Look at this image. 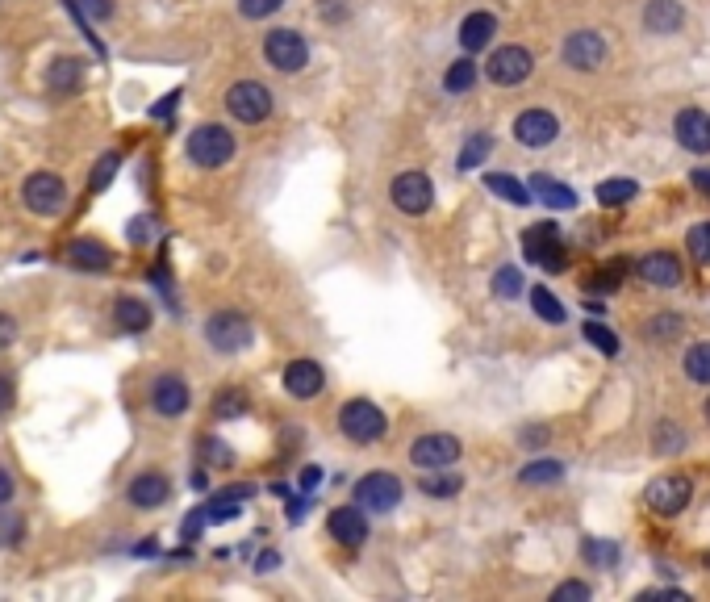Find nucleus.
Instances as JSON below:
<instances>
[{
    "mask_svg": "<svg viewBox=\"0 0 710 602\" xmlns=\"http://www.w3.org/2000/svg\"><path fill=\"white\" fill-rule=\"evenodd\" d=\"M685 21L681 0H648L644 5V30L648 34H677Z\"/></svg>",
    "mask_w": 710,
    "mask_h": 602,
    "instance_id": "b1692460",
    "label": "nucleus"
},
{
    "mask_svg": "<svg viewBox=\"0 0 710 602\" xmlns=\"http://www.w3.org/2000/svg\"><path fill=\"white\" fill-rule=\"evenodd\" d=\"M685 247H690L694 264L710 268V222H698V226H690V235H685Z\"/></svg>",
    "mask_w": 710,
    "mask_h": 602,
    "instance_id": "e433bc0d",
    "label": "nucleus"
},
{
    "mask_svg": "<svg viewBox=\"0 0 710 602\" xmlns=\"http://www.w3.org/2000/svg\"><path fill=\"white\" fill-rule=\"evenodd\" d=\"M13 494H17V481H13V473L5 465H0V506H9Z\"/></svg>",
    "mask_w": 710,
    "mask_h": 602,
    "instance_id": "3c124183",
    "label": "nucleus"
},
{
    "mask_svg": "<svg viewBox=\"0 0 710 602\" xmlns=\"http://www.w3.org/2000/svg\"><path fill=\"white\" fill-rule=\"evenodd\" d=\"M184 151H188V159H193L197 168L218 172V168H226L230 159H234L239 143H234V134H230L226 126H218V122H201L193 134H188Z\"/></svg>",
    "mask_w": 710,
    "mask_h": 602,
    "instance_id": "f257e3e1",
    "label": "nucleus"
},
{
    "mask_svg": "<svg viewBox=\"0 0 710 602\" xmlns=\"http://www.w3.org/2000/svg\"><path fill=\"white\" fill-rule=\"evenodd\" d=\"M523 251L527 260L539 264L543 272H564V239L556 222H539L523 235Z\"/></svg>",
    "mask_w": 710,
    "mask_h": 602,
    "instance_id": "1a4fd4ad",
    "label": "nucleus"
},
{
    "mask_svg": "<svg viewBox=\"0 0 710 602\" xmlns=\"http://www.w3.org/2000/svg\"><path fill=\"white\" fill-rule=\"evenodd\" d=\"M472 84H477V63H472V55L468 59H456L452 67H447V76H443V88L447 92H472Z\"/></svg>",
    "mask_w": 710,
    "mask_h": 602,
    "instance_id": "7c9ffc66",
    "label": "nucleus"
},
{
    "mask_svg": "<svg viewBox=\"0 0 710 602\" xmlns=\"http://www.w3.org/2000/svg\"><path fill=\"white\" fill-rule=\"evenodd\" d=\"M485 189L497 193L502 201H510V205H531V189H527L523 180L506 176V172H489V176H485Z\"/></svg>",
    "mask_w": 710,
    "mask_h": 602,
    "instance_id": "bb28decb",
    "label": "nucleus"
},
{
    "mask_svg": "<svg viewBox=\"0 0 710 602\" xmlns=\"http://www.w3.org/2000/svg\"><path fill=\"white\" fill-rule=\"evenodd\" d=\"M318 481H322V473H318L314 465H305V473H301V490H314Z\"/></svg>",
    "mask_w": 710,
    "mask_h": 602,
    "instance_id": "603ef678",
    "label": "nucleus"
},
{
    "mask_svg": "<svg viewBox=\"0 0 710 602\" xmlns=\"http://www.w3.org/2000/svg\"><path fill=\"white\" fill-rule=\"evenodd\" d=\"M172 498V481L163 477V473H155V469H147V473H138L130 485H126V502L134 506V511H159L163 502Z\"/></svg>",
    "mask_w": 710,
    "mask_h": 602,
    "instance_id": "f3484780",
    "label": "nucleus"
},
{
    "mask_svg": "<svg viewBox=\"0 0 710 602\" xmlns=\"http://www.w3.org/2000/svg\"><path fill=\"white\" fill-rule=\"evenodd\" d=\"M460 439L456 435H447V431H431V435H418L414 439V448H410V460L418 469H447V465H456L460 460Z\"/></svg>",
    "mask_w": 710,
    "mask_h": 602,
    "instance_id": "ddd939ff",
    "label": "nucleus"
},
{
    "mask_svg": "<svg viewBox=\"0 0 710 602\" xmlns=\"http://www.w3.org/2000/svg\"><path fill=\"white\" fill-rule=\"evenodd\" d=\"M652 448L656 456H673L685 448V431L677 423H656V439H652Z\"/></svg>",
    "mask_w": 710,
    "mask_h": 602,
    "instance_id": "f704fd0d",
    "label": "nucleus"
},
{
    "mask_svg": "<svg viewBox=\"0 0 710 602\" xmlns=\"http://www.w3.org/2000/svg\"><path fill=\"white\" fill-rule=\"evenodd\" d=\"M21 201L38 218H59L67 210V180L55 172H30L21 184Z\"/></svg>",
    "mask_w": 710,
    "mask_h": 602,
    "instance_id": "20e7f679",
    "label": "nucleus"
},
{
    "mask_svg": "<svg viewBox=\"0 0 710 602\" xmlns=\"http://www.w3.org/2000/svg\"><path fill=\"white\" fill-rule=\"evenodd\" d=\"M401 481L393 477V473H368V477H360L355 481V502L364 506V511H372V515H389L393 506L401 502Z\"/></svg>",
    "mask_w": 710,
    "mask_h": 602,
    "instance_id": "f8f14e48",
    "label": "nucleus"
},
{
    "mask_svg": "<svg viewBox=\"0 0 710 602\" xmlns=\"http://www.w3.org/2000/svg\"><path fill=\"white\" fill-rule=\"evenodd\" d=\"M226 113L239 126H259L272 118V92L259 80H239L226 88Z\"/></svg>",
    "mask_w": 710,
    "mask_h": 602,
    "instance_id": "39448f33",
    "label": "nucleus"
},
{
    "mask_svg": "<svg viewBox=\"0 0 710 602\" xmlns=\"http://www.w3.org/2000/svg\"><path fill=\"white\" fill-rule=\"evenodd\" d=\"M76 5H80V13H84L88 21H109V17L117 13L113 0H76Z\"/></svg>",
    "mask_w": 710,
    "mask_h": 602,
    "instance_id": "a18cd8bd",
    "label": "nucleus"
},
{
    "mask_svg": "<svg viewBox=\"0 0 710 602\" xmlns=\"http://www.w3.org/2000/svg\"><path fill=\"white\" fill-rule=\"evenodd\" d=\"M560 59L573 67V72H598L606 63V38L598 30H573L560 46Z\"/></svg>",
    "mask_w": 710,
    "mask_h": 602,
    "instance_id": "9b49d317",
    "label": "nucleus"
},
{
    "mask_svg": "<svg viewBox=\"0 0 710 602\" xmlns=\"http://www.w3.org/2000/svg\"><path fill=\"white\" fill-rule=\"evenodd\" d=\"M80 84H84V59L55 55L51 59V72H46V88H51L55 97H76Z\"/></svg>",
    "mask_w": 710,
    "mask_h": 602,
    "instance_id": "aec40b11",
    "label": "nucleus"
},
{
    "mask_svg": "<svg viewBox=\"0 0 710 602\" xmlns=\"http://www.w3.org/2000/svg\"><path fill=\"white\" fill-rule=\"evenodd\" d=\"M339 431L351 439V444H376V439H385L389 419H385V410L376 406V402L351 398V402L339 410Z\"/></svg>",
    "mask_w": 710,
    "mask_h": 602,
    "instance_id": "7ed1b4c3",
    "label": "nucleus"
},
{
    "mask_svg": "<svg viewBox=\"0 0 710 602\" xmlns=\"http://www.w3.org/2000/svg\"><path fill=\"white\" fill-rule=\"evenodd\" d=\"M677 331H681V318H677V314H660V318L648 322V339H652V343L677 339Z\"/></svg>",
    "mask_w": 710,
    "mask_h": 602,
    "instance_id": "79ce46f5",
    "label": "nucleus"
},
{
    "mask_svg": "<svg viewBox=\"0 0 710 602\" xmlns=\"http://www.w3.org/2000/svg\"><path fill=\"white\" fill-rule=\"evenodd\" d=\"M322 385H326V373H322L318 360H293L289 368H284V389H289L293 398H301V402L318 398Z\"/></svg>",
    "mask_w": 710,
    "mask_h": 602,
    "instance_id": "6ab92c4d",
    "label": "nucleus"
},
{
    "mask_svg": "<svg viewBox=\"0 0 710 602\" xmlns=\"http://www.w3.org/2000/svg\"><path fill=\"white\" fill-rule=\"evenodd\" d=\"M635 197H639V184L627 180V176H614V180H602V184H598V201L610 205V210H619V205H627V201H635Z\"/></svg>",
    "mask_w": 710,
    "mask_h": 602,
    "instance_id": "cd10ccee",
    "label": "nucleus"
},
{
    "mask_svg": "<svg viewBox=\"0 0 710 602\" xmlns=\"http://www.w3.org/2000/svg\"><path fill=\"white\" fill-rule=\"evenodd\" d=\"M673 138L681 151L690 155H710V113L706 109H681L673 122Z\"/></svg>",
    "mask_w": 710,
    "mask_h": 602,
    "instance_id": "dca6fc26",
    "label": "nucleus"
},
{
    "mask_svg": "<svg viewBox=\"0 0 710 602\" xmlns=\"http://www.w3.org/2000/svg\"><path fill=\"white\" fill-rule=\"evenodd\" d=\"M13 402H17V385H13L9 373H0V419L13 410Z\"/></svg>",
    "mask_w": 710,
    "mask_h": 602,
    "instance_id": "8fccbe9b",
    "label": "nucleus"
},
{
    "mask_svg": "<svg viewBox=\"0 0 710 602\" xmlns=\"http://www.w3.org/2000/svg\"><path fill=\"white\" fill-rule=\"evenodd\" d=\"M117 164H122V155H117V151H109V155H101V159H97V172H92V180H88V189H92V193H101V189H105V184L113 180V172H117Z\"/></svg>",
    "mask_w": 710,
    "mask_h": 602,
    "instance_id": "a19ab883",
    "label": "nucleus"
},
{
    "mask_svg": "<svg viewBox=\"0 0 710 602\" xmlns=\"http://www.w3.org/2000/svg\"><path fill=\"white\" fill-rule=\"evenodd\" d=\"M330 536L347 548H360L368 536V519H364V506H339L330 511Z\"/></svg>",
    "mask_w": 710,
    "mask_h": 602,
    "instance_id": "412c9836",
    "label": "nucleus"
},
{
    "mask_svg": "<svg viewBox=\"0 0 710 602\" xmlns=\"http://www.w3.org/2000/svg\"><path fill=\"white\" fill-rule=\"evenodd\" d=\"M113 322H117V331L122 335H142V331H151V306L142 297H117L113 301Z\"/></svg>",
    "mask_w": 710,
    "mask_h": 602,
    "instance_id": "5701e85b",
    "label": "nucleus"
},
{
    "mask_svg": "<svg viewBox=\"0 0 710 602\" xmlns=\"http://www.w3.org/2000/svg\"><path fill=\"white\" fill-rule=\"evenodd\" d=\"M681 368H685V377H690L694 385H710V343H694L690 352H685Z\"/></svg>",
    "mask_w": 710,
    "mask_h": 602,
    "instance_id": "c756f323",
    "label": "nucleus"
},
{
    "mask_svg": "<svg viewBox=\"0 0 710 602\" xmlns=\"http://www.w3.org/2000/svg\"><path fill=\"white\" fill-rule=\"evenodd\" d=\"M535 72V59H531V51L527 46H497V51L489 55V63H485V76L497 84V88H514V84H523L527 76Z\"/></svg>",
    "mask_w": 710,
    "mask_h": 602,
    "instance_id": "6e6552de",
    "label": "nucleus"
},
{
    "mask_svg": "<svg viewBox=\"0 0 710 602\" xmlns=\"http://www.w3.org/2000/svg\"><path fill=\"white\" fill-rule=\"evenodd\" d=\"M305 511H310V498H297V502H293V506H289V519H293V523H297V519H301V515H305Z\"/></svg>",
    "mask_w": 710,
    "mask_h": 602,
    "instance_id": "5fc2aeb1",
    "label": "nucleus"
},
{
    "mask_svg": "<svg viewBox=\"0 0 710 602\" xmlns=\"http://www.w3.org/2000/svg\"><path fill=\"white\" fill-rule=\"evenodd\" d=\"M493 34H497V17L493 13H468L460 21V46H464L468 55L485 51V46L493 42Z\"/></svg>",
    "mask_w": 710,
    "mask_h": 602,
    "instance_id": "393cba45",
    "label": "nucleus"
},
{
    "mask_svg": "<svg viewBox=\"0 0 710 602\" xmlns=\"http://www.w3.org/2000/svg\"><path fill=\"white\" fill-rule=\"evenodd\" d=\"M151 230H155V218H134L130 222V243L134 247H147L151 243Z\"/></svg>",
    "mask_w": 710,
    "mask_h": 602,
    "instance_id": "de8ad7c7",
    "label": "nucleus"
},
{
    "mask_svg": "<svg viewBox=\"0 0 710 602\" xmlns=\"http://www.w3.org/2000/svg\"><path fill=\"white\" fill-rule=\"evenodd\" d=\"M264 59L276 67V72L284 76H297L305 63H310V42H305L297 30H272L264 34Z\"/></svg>",
    "mask_w": 710,
    "mask_h": 602,
    "instance_id": "0eeeda50",
    "label": "nucleus"
},
{
    "mask_svg": "<svg viewBox=\"0 0 710 602\" xmlns=\"http://www.w3.org/2000/svg\"><path fill=\"white\" fill-rule=\"evenodd\" d=\"M493 297H502V301H510V297H518V293H523V272H518V268H497L493 272Z\"/></svg>",
    "mask_w": 710,
    "mask_h": 602,
    "instance_id": "c9c22d12",
    "label": "nucleus"
},
{
    "mask_svg": "<svg viewBox=\"0 0 710 602\" xmlns=\"http://www.w3.org/2000/svg\"><path fill=\"white\" fill-rule=\"evenodd\" d=\"M706 569H710V552H706Z\"/></svg>",
    "mask_w": 710,
    "mask_h": 602,
    "instance_id": "13d9d810",
    "label": "nucleus"
},
{
    "mask_svg": "<svg viewBox=\"0 0 710 602\" xmlns=\"http://www.w3.org/2000/svg\"><path fill=\"white\" fill-rule=\"evenodd\" d=\"M251 339H255V327H251V318L239 314V310H218V314L205 318V343L213 347V352L239 356V352L251 347Z\"/></svg>",
    "mask_w": 710,
    "mask_h": 602,
    "instance_id": "f03ea898",
    "label": "nucleus"
},
{
    "mask_svg": "<svg viewBox=\"0 0 710 602\" xmlns=\"http://www.w3.org/2000/svg\"><path fill=\"white\" fill-rule=\"evenodd\" d=\"M702 414H706V423H710V398H706V406H702Z\"/></svg>",
    "mask_w": 710,
    "mask_h": 602,
    "instance_id": "4d7b16f0",
    "label": "nucleus"
},
{
    "mask_svg": "<svg viewBox=\"0 0 710 602\" xmlns=\"http://www.w3.org/2000/svg\"><path fill=\"white\" fill-rule=\"evenodd\" d=\"M531 197H539L548 210H577V189H568V184L552 180V176H531Z\"/></svg>",
    "mask_w": 710,
    "mask_h": 602,
    "instance_id": "a878e982",
    "label": "nucleus"
},
{
    "mask_svg": "<svg viewBox=\"0 0 710 602\" xmlns=\"http://www.w3.org/2000/svg\"><path fill=\"white\" fill-rule=\"evenodd\" d=\"M193 406V389H188L184 377L176 373H163L151 381V410L163 414V419H180V414Z\"/></svg>",
    "mask_w": 710,
    "mask_h": 602,
    "instance_id": "2eb2a0df",
    "label": "nucleus"
},
{
    "mask_svg": "<svg viewBox=\"0 0 710 602\" xmlns=\"http://www.w3.org/2000/svg\"><path fill=\"white\" fill-rule=\"evenodd\" d=\"M280 565V557H276V552H264V557H259V573H272Z\"/></svg>",
    "mask_w": 710,
    "mask_h": 602,
    "instance_id": "6e6d98bb",
    "label": "nucleus"
},
{
    "mask_svg": "<svg viewBox=\"0 0 710 602\" xmlns=\"http://www.w3.org/2000/svg\"><path fill=\"white\" fill-rule=\"evenodd\" d=\"M690 180H694V189H702V193H710V168H698V172H694Z\"/></svg>",
    "mask_w": 710,
    "mask_h": 602,
    "instance_id": "864d4df0",
    "label": "nucleus"
},
{
    "mask_svg": "<svg viewBox=\"0 0 710 602\" xmlns=\"http://www.w3.org/2000/svg\"><path fill=\"white\" fill-rule=\"evenodd\" d=\"M585 339L594 343L598 352H606V356L619 352V339H614V331L606 327V322H585Z\"/></svg>",
    "mask_w": 710,
    "mask_h": 602,
    "instance_id": "58836bf2",
    "label": "nucleus"
},
{
    "mask_svg": "<svg viewBox=\"0 0 710 602\" xmlns=\"http://www.w3.org/2000/svg\"><path fill=\"white\" fill-rule=\"evenodd\" d=\"M690 498H694V485H690V477H681V473L652 477L648 490H644V506H648L652 515H660V519L681 515L685 506H690Z\"/></svg>",
    "mask_w": 710,
    "mask_h": 602,
    "instance_id": "423d86ee",
    "label": "nucleus"
},
{
    "mask_svg": "<svg viewBox=\"0 0 710 602\" xmlns=\"http://www.w3.org/2000/svg\"><path fill=\"white\" fill-rule=\"evenodd\" d=\"M568 598L585 602V598H594V590H589L585 582H564V586H556V590H552V602H568Z\"/></svg>",
    "mask_w": 710,
    "mask_h": 602,
    "instance_id": "49530a36",
    "label": "nucleus"
},
{
    "mask_svg": "<svg viewBox=\"0 0 710 602\" xmlns=\"http://www.w3.org/2000/svg\"><path fill=\"white\" fill-rule=\"evenodd\" d=\"M17 335H21L17 318H13V314H5V310H0V352H5V347H13V343H17Z\"/></svg>",
    "mask_w": 710,
    "mask_h": 602,
    "instance_id": "09e8293b",
    "label": "nucleus"
},
{
    "mask_svg": "<svg viewBox=\"0 0 710 602\" xmlns=\"http://www.w3.org/2000/svg\"><path fill=\"white\" fill-rule=\"evenodd\" d=\"M531 310H535L543 322H552V327H560V322L568 318V310L556 301V293H552V289H543V285L531 289Z\"/></svg>",
    "mask_w": 710,
    "mask_h": 602,
    "instance_id": "c85d7f7f",
    "label": "nucleus"
},
{
    "mask_svg": "<svg viewBox=\"0 0 710 602\" xmlns=\"http://www.w3.org/2000/svg\"><path fill=\"white\" fill-rule=\"evenodd\" d=\"M389 197H393V205H397L401 214L418 218V214L431 210L435 184H431V176H426V172H401V176H393V184H389Z\"/></svg>",
    "mask_w": 710,
    "mask_h": 602,
    "instance_id": "9d476101",
    "label": "nucleus"
},
{
    "mask_svg": "<svg viewBox=\"0 0 710 602\" xmlns=\"http://www.w3.org/2000/svg\"><path fill=\"white\" fill-rule=\"evenodd\" d=\"M556 134H560V122H556V113H548V109H523L514 118V138H518V147H527V151L552 147Z\"/></svg>",
    "mask_w": 710,
    "mask_h": 602,
    "instance_id": "4468645a",
    "label": "nucleus"
},
{
    "mask_svg": "<svg viewBox=\"0 0 710 602\" xmlns=\"http://www.w3.org/2000/svg\"><path fill=\"white\" fill-rule=\"evenodd\" d=\"M581 557H585V561H594V565H614V561H619V544L585 540V544H581Z\"/></svg>",
    "mask_w": 710,
    "mask_h": 602,
    "instance_id": "ea45409f",
    "label": "nucleus"
},
{
    "mask_svg": "<svg viewBox=\"0 0 710 602\" xmlns=\"http://www.w3.org/2000/svg\"><path fill=\"white\" fill-rule=\"evenodd\" d=\"M489 151H493V138H489V134H472L468 143H464V151H460V172H472V168H481Z\"/></svg>",
    "mask_w": 710,
    "mask_h": 602,
    "instance_id": "72a5a7b5",
    "label": "nucleus"
},
{
    "mask_svg": "<svg viewBox=\"0 0 710 602\" xmlns=\"http://www.w3.org/2000/svg\"><path fill=\"white\" fill-rule=\"evenodd\" d=\"M280 9H284V0H239V13L247 21H264V17L280 13Z\"/></svg>",
    "mask_w": 710,
    "mask_h": 602,
    "instance_id": "37998d69",
    "label": "nucleus"
},
{
    "mask_svg": "<svg viewBox=\"0 0 710 602\" xmlns=\"http://www.w3.org/2000/svg\"><path fill=\"white\" fill-rule=\"evenodd\" d=\"M460 477L456 473H435V469H426V477H422V494L426 498H452V494H460Z\"/></svg>",
    "mask_w": 710,
    "mask_h": 602,
    "instance_id": "2f4dec72",
    "label": "nucleus"
},
{
    "mask_svg": "<svg viewBox=\"0 0 710 602\" xmlns=\"http://www.w3.org/2000/svg\"><path fill=\"white\" fill-rule=\"evenodd\" d=\"M26 540V519L21 515H9L5 506H0V548H13Z\"/></svg>",
    "mask_w": 710,
    "mask_h": 602,
    "instance_id": "4c0bfd02",
    "label": "nucleus"
},
{
    "mask_svg": "<svg viewBox=\"0 0 710 602\" xmlns=\"http://www.w3.org/2000/svg\"><path fill=\"white\" fill-rule=\"evenodd\" d=\"M67 264L76 268V272H109L113 268V256H109V247L97 243V239H76L67 247Z\"/></svg>",
    "mask_w": 710,
    "mask_h": 602,
    "instance_id": "4be33fe9",
    "label": "nucleus"
},
{
    "mask_svg": "<svg viewBox=\"0 0 710 602\" xmlns=\"http://www.w3.org/2000/svg\"><path fill=\"white\" fill-rule=\"evenodd\" d=\"M556 481H564L560 460H531L523 469V485H556Z\"/></svg>",
    "mask_w": 710,
    "mask_h": 602,
    "instance_id": "473e14b6",
    "label": "nucleus"
},
{
    "mask_svg": "<svg viewBox=\"0 0 710 602\" xmlns=\"http://www.w3.org/2000/svg\"><path fill=\"white\" fill-rule=\"evenodd\" d=\"M639 268V281H648V285H656V289H677L681 285V260L673 256V251H648L644 260L635 264Z\"/></svg>",
    "mask_w": 710,
    "mask_h": 602,
    "instance_id": "a211bd4d",
    "label": "nucleus"
},
{
    "mask_svg": "<svg viewBox=\"0 0 710 602\" xmlns=\"http://www.w3.org/2000/svg\"><path fill=\"white\" fill-rule=\"evenodd\" d=\"M218 419H234V414H243L247 410V393H234V389H226V393H218Z\"/></svg>",
    "mask_w": 710,
    "mask_h": 602,
    "instance_id": "c03bdc74",
    "label": "nucleus"
}]
</instances>
